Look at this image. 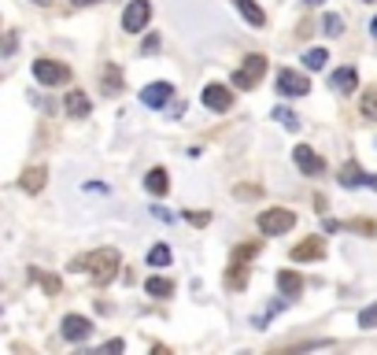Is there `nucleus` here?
Returning a JSON list of instances; mask_svg holds the SVG:
<instances>
[{
  "label": "nucleus",
  "mask_w": 377,
  "mask_h": 355,
  "mask_svg": "<svg viewBox=\"0 0 377 355\" xmlns=\"http://www.w3.org/2000/svg\"><path fill=\"white\" fill-rule=\"evenodd\" d=\"M185 219H189L192 226H207V219H211V215H207V211H189Z\"/></svg>",
  "instance_id": "29"
},
{
  "label": "nucleus",
  "mask_w": 377,
  "mask_h": 355,
  "mask_svg": "<svg viewBox=\"0 0 377 355\" xmlns=\"http://www.w3.org/2000/svg\"><path fill=\"white\" fill-rule=\"evenodd\" d=\"M233 4L240 8V15H244V19H248L252 26H267V11L259 8L255 0H233Z\"/></svg>",
  "instance_id": "17"
},
{
  "label": "nucleus",
  "mask_w": 377,
  "mask_h": 355,
  "mask_svg": "<svg viewBox=\"0 0 377 355\" xmlns=\"http://www.w3.org/2000/svg\"><path fill=\"white\" fill-rule=\"evenodd\" d=\"M322 30H325V34H330V37H340V30H344L340 15H325V19H322Z\"/></svg>",
  "instance_id": "24"
},
{
  "label": "nucleus",
  "mask_w": 377,
  "mask_h": 355,
  "mask_svg": "<svg viewBox=\"0 0 377 355\" xmlns=\"http://www.w3.org/2000/svg\"><path fill=\"white\" fill-rule=\"evenodd\" d=\"M263 74H267V56H248V59H244V67L233 71L229 82H233V89H255Z\"/></svg>",
  "instance_id": "4"
},
{
  "label": "nucleus",
  "mask_w": 377,
  "mask_h": 355,
  "mask_svg": "<svg viewBox=\"0 0 377 355\" xmlns=\"http://www.w3.org/2000/svg\"><path fill=\"white\" fill-rule=\"evenodd\" d=\"M307 89H311V82H307V78L300 74V71H282V74H277V93H282V96H307Z\"/></svg>",
  "instance_id": "7"
},
{
  "label": "nucleus",
  "mask_w": 377,
  "mask_h": 355,
  "mask_svg": "<svg viewBox=\"0 0 377 355\" xmlns=\"http://www.w3.org/2000/svg\"><path fill=\"white\" fill-rule=\"evenodd\" d=\"M144 189H149L152 197H163V192L170 189V178H167V170H163V167H152V170H149V178H144Z\"/></svg>",
  "instance_id": "14"
},
{
  "label": "nucleus",
  "mask_w": 377,
  "mask_h": 355,
  "mask_svg": "<svg viewBox=\"0 0 377 355\" xmlns=\"http://www.w3.org/2000/svg\"><path fill=\"white\" fill-rule=\"evenodd\" d=\"M156 48H159V37H156V34H152V37H149V41H144V52H156Z\"/></svg>",
  "instance_id": "31"
},
{
  "label": "nucleus",
  "mask_w": 377,
  "mask_h": 355,
  "mask_svg": "<svg viewBox=\"0 0 377 355\" xmlns=\"http://www.w3.org/2000/svg\"><path fill=\"white\" fill-rule=\"evenodd\" d=\"M15 48V37H0V52H11Z\"/></svg>",
  "instance_id": "30"
},
{
  "label": "nucleus",
  "mask_w": 377,
  "mask_h": 355,
  "mask_svg": "<svg viewBox=\"0 0 377 355\" xmlns=\"http://www.w3.org/2000/svg\"><path fill=\"white\" fill-rule=\"evenodd\" d=\"M45 178H48V170H45V167H30V170H23L19 185H23L26 192H41V189H45Z\"/></svg>",
  "instance_id": "16"
},
{
  "label": "nucleus",
  "mask_w": 377,
  "mask_h": 355,
  "mask_svg": "<svg viewBox=\"0 0 377 355\" xmlns=\"http://www.w3.org/2000/svg\"><path fill=\"white\" fill-rule=\"evenodd\" d=\"M89 107H93V104H89V96H86V93H78V89L67 93V115H71V119H86V115H89Z\"/></svg>",
  "instance_id": "13"
},
{
  "label": "nucleus",
  "mask_w": 377,
  "mask_h": 355,
  "mask_svg": "<svg viewBox=\"0 0 377 355\" xmlns=\"http://www.w3.org/2000/svg\"><path fill=\"white\" fill-rule=\"evenodd\" d=\"M340 185H344V189H359V185H366V174L359 170V163H344V167H340Z\"/></svg>",
  "instance_id": "18"
},
{
  "label": "nucleus",
  "mask_w": 377,
  "mask_h": 355,
  "mask_svg": "<svg viewBox=\"0 0 377 355\" xmlns=\"http://www.w3.org/2000/svg\"><path fill=\"white\" fill-rule=\"evenodd\" d=\"M34 274H37V270H34ZM37 278H41V285L48 289V293H59V281H56V278H48V274H37Z\"/></svg>",
  "instance_id": "28"
},
{
  "label": "nucleus",
  "mask_w": 377,
  "mask_h": 355,
  "mask_svg": "<svg viewBox=\"0 0 377 355\" xmlns=\"http://www.w3.org/2000/svg\"><path fill=\"white\" fill-rule=\"evenodd\" d=\"M170 93H174L170 82H152V86L141 89V104H144V107H163V104L170 100Z\"/></svg>",
  "instance_id": "9"
},
{
  "label": "nucleus",
  "mask_w": 377,
  "mask_h": 355,
  "mask_svg": "<svg viewBox=\"0 0 377 355\" xmlns=\"http://www.w3.org/2000/svg\"><path fill=\"white\" fill-rule=\"evenodd\" d=\"M71 270H86L96 285H108L115 274H119V252L115 248H96L89 255H78L71 263Z\"/></svg>",
  "instance_id": "1"
},
{
  "label": "nucleus",
  "mask_w": 377,
  "mask_h": 355,
  "mask_svg": "<svg viewBox=\"0 0 377 355\" xmlns=\"http://www.w3.org/2000/svg\"><path fill=\"white\" fill-rule=\"evenodd\" d=\"M89 333H93V322L86 315H67L63 318V337H67V341H86Z\"/></svg>",
  "instance_id": "11"
},
{
  "label": "nucleus",
  "mask_w": 377,
  "mask_h": 355,
  "mask_svg": "<svg viewBox=\"0 0 377 355\" xmlns=\"http://www.w3.org/2000/svg\"><path fill=\"white\" fill-rule=\"evenodd\" d=\"M363 115H366V119H377V93H373V89L363 93Z\"/></svg>",
  "instance_id": "26"
},
{
  "label": "nucleus",
  "mask_w": 377,
  "mask_h": 355,
  "mask_svg": "<svg viewBox=\"0 0 377 355\" xmlns=\"http://www.w3.org/2000/svg\"><path fill=\"white\" fill-rule=\"evenodd\" d=\"M170 245H156L152 252H149V267H170Z\"/></svg>",
  "instance_id": "22"
},
{
  "label": "nucleus",
  "mask_w": 377,
  "mask_h": 355,
  "mask_svg": "<svg viewBox=\"0 0 377 355\" xmlns=\"http://www.w3.org/2000/svg\"><path fill=\"white\" fill-rule=\"evenodd\" d=\"M330 86H333L337 93H352V89L359 86V74H355V67H340V71L330 78Z\"/></svg>",
  "instance_id": "15"
},
{
  "label": "nucleus",
  "mask_w": 377,
  "mask_h": 355,
  "mask_svg": "<svg viewBox=\"0 0 377 355\" xmlns=\"http://www.w3.org/2000/svg\"><path fill=\"white\" fill-rule=\"evenodd\" d=\"M259 252V245H240L233 255H229V270H226V285L229 289H244L248 285V260Z\"/></svg>",
  "instance_id": "2"
},
{
  "label": "nucleus",
  "mask_w": 377,
  "mask_h": 355,
  "mask_svg": "<svg viewBox=\"0 0 377 355\" xmlns=\"http://www.w3.org/2000/svg\"><path fill=\"white\" fill-rule=\"evenodd\" d=\"M370 34H373V37H377V19H373V23H370Z\"/></svg>",
  "instance_id": "34"
},
{
  "label": "nucleus",
  "mask_w": 377,
  "mask_h": 355,
  "mask_svg": "<svg viewBox=\"0 0 377 355\" xmlns=\"http://www.w3.org/2000/svg\"><path fill=\"white\" fill-rule=\"evenodd\" d=\"M144 293L156 296V300H167V296L174 293V285H170L167 278H149V281H144Z\"/></svg>",
  "instance_id": "20"
},
{
  "label": "nucleus",
  "mask_w": 377,
  "mask_h": 355,
  "mask_svg": "<svg viewBox=\"0 0 377 355\" xmlns=\"http://www.w3.org/2000/svg\"><path fill=\"white\" fill-rule=\"evenodd\" d=\"M74 4H96V0H74Z\"/></svg>",
  "instance_id": "35"
},
{
  "label": "nucleus",
  "mask_w": 377,
  "mask_h": 355,
  "mask_svg": "<svg viewBox=\"0 0 377 355\" xmlns=\"http://www.w3.org/2000/svg\"><path fill=\"white\" fill-rule=\"evenodd\" d=\"M325 59H330L325 48H307V52H303V67H307V71H322Z\"/></svg>",
  "instance_id": "21"
},
{
  "label": "nucleus",
  "mask_w": 377,
  "mask_h": 355,
  "mask_svg": "<svg viewBox=\"0 0 377 355\" xmlns=\"http://www.w3.org/2000/svg\"><path fill=\"white\" fill-rule=\"evenodd\" d=\"M204 104H207L211 111H229V104H233V93H229L222 82H211V86L204 89Z\"/></svg>",
  "instance_id": "10"
},
{
  "label": "nucleus",
  "mask_w": 377,
  "mask_h": 355,
  "mask_svg": "<svg viewBox=\"0 0 377 355\" xmlns=\"http://www.w3.org/2000/svg\"><path fill=\"white\" fill-rule=\"evenodd\" d=\"M296 226V215L289 207H270V211L259 215V233L263 237H277V233H289Z\"/></svg>",
  "instance_id": "3"
},
{
  "label": "nucleus",
  "mask_w": 377,
  "mask_h": 355,
  "mask_svg": "<svg viewBox=\"0 0 377 355\" xmlns=\"http://www.w3.org/2000/svg\"><path fill=\"white\" fill-rule=\"evenodd\" d=\"M292 159H296V167H300L303 174H311V178H315V174H322V170H325V163H322V156H318L315 149H311V144H296V149H292Z\"/></svg>",
  "instance_id": "8"
},
{
  "label": "nucleus",
  "mask_w": 377,
  "mask_h": 355,
  "mask_svg": "<svg viewBox=\"0 0 377 355\" xmlns=\"http://www.w3.org/2000/svg\"><path fill=\"white\" fill-rule=\"evenodd\" d=\"M122 348H126L122 341H108V344H104V351H122Z\"/></svg>",
  "instance_id": "32"
},
{
  "label": "nucleus",
  "mask_w": 377,
  "mask_h": 355,
  "mask_svg": "<svg viewBox=\"0 0 377 355\" xmlns=\"http://www.w3.org/2000/svg\"><path fill=\"white\" fill-rule=\"evenodd\" d=\"M322 255H325V245H322L318 237H311V240H303V245L292 248V260H296V263H303V260H322Z\"/></svg>",
  "instance_id": "12"
},
{
  "label": "nucleus",
  "mask_w": 377,
  "mask_h": 355,
  "mask_svg": "<svg viewBox=\"0 0 377 355\" xmlns=\"http://www.w3.org/2000/svg\"><path fill=\"white\" fill-rule=\"evenodd\" d=\"M104 82H108V93H119L122 78H119V71H115V67H108V71H104Z\"/></svg>",
  "instance_id": "27"
},
{
  "label": "nucleus",
  "mask_w": 377,
  "mask_h": 355,
  "mask_svg": "<svg viewBox=\"0 0 377 355\" xmlns=\"http://www.w3.org/2000/svg\"><path fill=\"white\" fill-rule=\"evenodd\" d=\"M359 326H363V330H377V303H370V308L359 311Z\"/></svg>",
  "instance_id": "23"
},
{
  "label": "nucleus",
  "mask_w": 377,
  "mask_h": 355,
  "mask_svg": "<svg viewBox=\"0 0 377 355\" xmlns=\"http://www.w3.org/2000/svg\"><path fill=\"white\" fill-rule=\"evenodd\" d=\"M34 78L41 86H63V82H71V71L56 59H34Z\"/></svg>",
  "instance_id": "6"
},
{
  "label": "nucleus",
  "mask_w": 377,
  "mask_h": 355,
  "mask_svg": "<svg viewBox=\"0 0 377 355\" xmlns=\"http://www.w3.org/2000/svg\"><path fill=\"white\" fill-rule=\"evenodd\" d=\"M277 289H282L285 296H296L300 289H303V278H300L296 270H282V274H277Z\"/></svg>",
  "instance_id": "19"
},
{
  "label": "nucleus",
  "mask_w": 377,
  "mask_h": 355,
  "mask_svg": "<svg viewBox=\"0 0 377 355\" xmlns=\"http://www.w3.org/2000/svg\"><path fill=\"white\" fill-rule=\"evenodd\" d=\"M152 19V4L149 0H129V8L122 11V30L126 34H141Z\"/></svg>",
  "instance_id": "5"
},
{
  "label": "nucleus",
  "mask_w": 377,
  "mask_h": 355,
  "mask_svg": "<svg viewBox=\"0 0 377 355\" xmlns=\"http://www.w3.org/2000/svg\"><path fill=\"white\" fill-rule=\"evenodd\" d=\"M274 119L282 122V126H289V130H300V119L292 115V111H285V107H277V111H274Z\"/></svg>",
  "instance_id": "25"
},
{
  "label": "nucleus",
  "mask_w": 377,
  "mask_h": 355,
  "mask_svg": "<svg viewBox=\"0 0 377 355\" xmlns=\"http://www.w3.org/2000/svg\"><path fill=\"white\" fill-rule=\"evenodd\" d=\"M303 4H307V8H315V4H322V0H303Z\"/></svg>",
  "instance_id": "33"
}]
</instances>
